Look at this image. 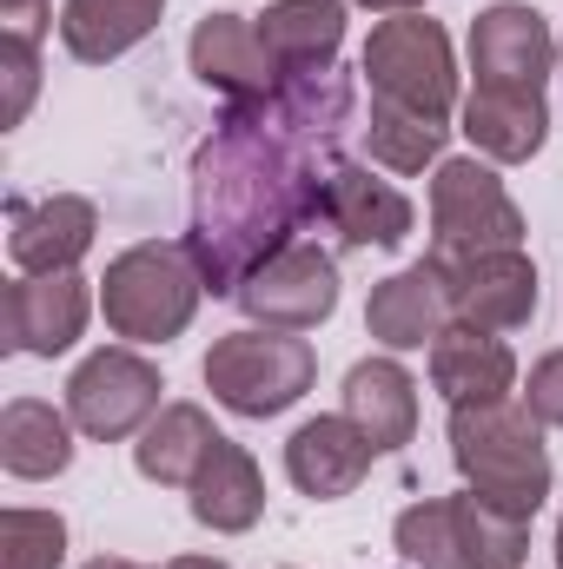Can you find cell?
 <instances>
[{
	"label": "cell",
	"mask_w": 563,
	"mask_h": 569,
	"mask_svg": "<svg viewBox=\"0 0 563 569\" xmlns=\"http://www.w3.org/2000/svg\"><path fill=\"white\" fill-rule=\"evenodd\" d=\"M457 517H464V543H471V563L477 569H524L531 557V523L484 503L477 490H457Z\"/></svg>",
	"instance_id": "4316f807"
},
{
	"label": "cell",
	"mask_w": 563,
	"mask_h": 569,
	"mask_svg": "<svg viewBox=\"0 0 563 569\" xmlns=\"http://www.w3.org/2000/svg\"><path fill=\"white\" fill-rule=\"evenodd\" d=\"M199 298H206V279H199L192 252L172 246V239H140V246H127V252L107 266V279H100L107 331L127 338V345H166V338H179V331L192 325Z\"/></svg>",
	"instance_id": "3957f363"
},
{
	"label": "cell",
	"mask_w": 563,
	"mask_h": 569,
	"mask_svg": "<svg viewBox=\"0 0 563 569\" xmlns=\"http://www.w3.org/2000/svg\"><path fill=\"white\" fill-rule=\"evenodd\" d=\"M186 60L199 73V87H213L226 107H259L279 93V67L259 40V20H246V13H206L186 40Z\"/></svg>",
	"instance_id": "7c38bea8"
},
{
	"label": "cell",
	"mask_w": 563,
	"mask_h": 569,
	"mask_svg": "<svg viewBox=\"0 0 563 569\" xmlns=\"http://www.w3.org/2000/svg\"><path fill=\"white\" fill-rule=\"evenodd\" d=\"M392 543H398V563L405 569H477L471 563V543H464L457 497H424L412 510H398Z\"/></svg>",
	"instance_id": "d4e9b609"
},
{
	"label": "cell",
	"mask_w": 563,
	"mask_h": 569,
	"mask_svg": "<svg viewBox=\"0 0 563 569\" xmlns=\"http://www.w3.org/2000/svg\"><path fill=\"white\" fill-rule=\"evenodd\" d=\"M166 569H233V563H219V557H172Z\"/></svg>",
	"instance_id": "d6a6232c"
},
{
	"label": "cell",
	"mask_w": 563,
	"mask_h": 569,
	"mask_svg": "<svg viewBox=\"0 0 563 569\" xmlns=\"http://www.w3.org/2000/svg\"><path fill=\"white\" fill-rule=\"evenodd\" d=\"M557 67L551 20L531 0H491L471 20V73L477 87H511V93H544Z\"/></svg>",
	"instance_id": "ba28073f"
},
{
	"label": "cell",
	"mask_w": 563,
	"mask_h": 569,
	"mask_svg": "<svg viewBox=\"0 0 563 569\" xmlns=\"http://www.w3.org/2000/svg\"><path fill=\"white\" fill-rule=\"evenodd\" d=\"M73 463V418L40 405V398H13L0 411V470L20 483H47Z\"/></svg>",
	"instance_id": "603a6c76"
},
{
	"label": "cell",
	"mask_w": 563,
	"mask_h": 569,
	"mask_svg": "<svg viewBox=\"0 0 563 569\" xmlns=\"http://www.w3.org/2000/svg\"><path fill=\"white\" fill-rule=\"evenodd\" d=\"M444 120L412 113V107H392V100H372V120H365V152L385 166V172H424L444 159Z\"/></svg>",
	"instance_id": "484cf974"
},
{
	"label": "cell",
	"mask_w": 563,
	"mask_h": 569,
	"mask_svg": "<svg viewBox=\"0 0 563 569\" xmlns=\"http://www.w3.org/2000/svg\"><path fill=\"white\" fill-rule=\"evenodd\" d=\"M431 385L451 405H497L517 385V351L497 331L477 325H444V338L431 345Z\"/></svg>",
	"instance_id": "e0dca14e"
},
{
	"label": "cell",
	"mask_w": 563,
	"mask_h": 569,
	"mask_svg": "<svg viewBox=\"0 0 563 569\" xmlns=\"http://www.w3.org/2000/svg\"><path fill=\"white\" fill-rule=\"evenodd\" d=\"M93 318V291L80 272H20L0 298V345L7 351H27V358H60L80 345Z\"/></svg>",
	"instance_id": "9c48e42d"
},
{
	"label": "cell",
	"mask_w": 563,
	"mask_h": 569,
	"mask_svg": "<svg viewBox=\"0 0 563 569\" xmlns=\"http://www.w3.org/2000/svg\"><path fill=\"white\" fill-rule=\"evenodd\" d=\"M93 232H100L93 199L53 192V199H33V206H13L7 252H13L20 272H73L93 252Z\"/></svg>",
	"instance_id": "2e32d148"
},
{
	"label": "cell",
	"mask_w": 563,
	"mask_h": 569,
	"mask_svg": "<svg viewBox=\"0 0 563 569\" xmlns=\"http://www.w3.org/2000/svg\"><path fill=\"white\" fill-rule=\"evenodd\" d=\"M0 20H7V40L40 47L47 40V20H53V0H0Z\"/></svg>",
	"instance_id": "4dcf8cb0"
},
{
	"label": "cell",
	"mask_w": 563,
	"mask_h": 569,
	"mask_svg": "<svg viewBox=\"0 0 563 569\" xmlns=\"http://www.w3.org/2000/svg\"><path fill=\"white\" fill-rule=\"evenodd\" d=\"M186 490H192V523H206L213 537H246L266 517V477H259L253 450L233 437L213 443V457L199 463V477Z\"/></svg>",
	"instance_id": "ac0fdd59"
},
{
	"label": "cell",
	"mask_w": 563,
	"mask_h": 569,
	"mask_svg": "<svg viewBox=\"0 0 563 569\" xmlns=\"http://www.w3.org/2000/svg\"><path fill=\"white\" fill-rule=\"evenodd\" d=\"M199 378H206L213 405H226L233 418H279V411H292V405L312 391L318 358H312V345L292 338V331L246 325V331L213 338Z\"/></svg>",
	"instance_id": "277c9868"
},
{
	"label": "cell",
	"mask_w": 563,
	"mask_h": 569,
	"mask_svg": "<svg viewBox=\"0 0 563 569\" xmlns=\"http://www.w3.org/2000/svg\"><path fill=\"white\" fill-rule=\"evenodd\" d=\"M259 40L273 53L279 73H312V67H338L345 47V0H273L259 13Z\"/></svg>",
	"instance_id": "44dd1931"
},
{
	"label": "cell",
	"mask_w": 563,
	"mask_h": 569,
	"mask_svg": "<svg viewBox=\"0 0 563 569\" xmlns=\"http://www.w3.org/2000/svg\"><path fill=\"white\" fill-rule=\"evenodd\" d=\"M67 563V523L53 510L13 503L0 517V569H60Z\"/></svg>",
	"instance_id": "83f0119b"
},
{
	"label": "cell",
	"mask_w": 563,
	"mask_h": 569,
	"mask_svg": "<svg viewBox=\"0 0 563 569\" xmlns=\"http://www.w3.org/2000/svg\"><path fill=\"white\" fill-rule=\"evenodd\" d=\"M345 418L385 450H405L418 430V378L398 358H365L345 371Z\"/></svg>",
	"instance_id": "ffe728a7"
},
{
	"label": "cell",
	"mask_w": 563,
	"mask_h": 569,
	"mask_svg": "<svg viewBox=\"0 0 563 569\" xmlns=\"http://www.w3.org/2000/svg\"><path fill=\"white\" fill-rule=\"evenodd\" d=\"M451 291V318L477 331H524L537 318V266L524 252H477V259H431Z\"/></svg>",
	"instance_id": "8fae6325"
},
{
	"label": "cell",
	"mask_w": 563,
	"mask_h": 569,
	"mask_svg": "<svg viewBox=\"0 0 563 569\" xmlns=\"http://www.w3.org/2000/svg\"><path fill=\"white\" fill-rule=\"evenodd\" d=\"M239 305L253 325H273V331H312L338 311V259L318 252V246H285L279 259H266L253 279L239 284Z\"/></svg>",
	"instance_id": "30bf717a"
},
{
	"label": "cell",
	"mask_w": 563,
	"mask_h": 569,
	"mask_svg": "<svg viewBox=\"0 0 563 569\" xmlns=\"http://www.w3.org/2000/svg\"><path fill=\"white\" fill-rule=\"evenodd\" d=\"M365 80H372V100H392V107H412V113H431V120H451V107H457L451 33L431 13L378 20L372 40H365Z\"/></svg>",
	"instance_id": "8992f818"
},
{
	"label": "cell",
	"mask_w": 563,
	"mask_h": 569,
	"mask_svg": "<svg viewBox=\"0 0 563 569\" xmlns=\"http://www.w3.org/2000/svg\"><path fill=\"white\" fill-rule=\"evenodd\" d=\"M219 437L226 430H213V418L199 405H166L140 430V443H134V470H140L146 483H192Z\"/></svg>",
	"instance_id": "cb8c5ba5"
},
{
	"label": "cell",
	"mask_w": 563,
	"mask_h": 569,
	"mask_svg": "<svg viewBox=\"0 0 563 569\" xmlns=\"http://www.w3.org/2000/svg\"><path fill=\"white\" fill-rule=\"evenodd\" d=\"M325 226L338 232V246H378V252H392V246L412 239L418 212H412V199L392 179H378L358 159H338L332 179H325Z\"/></svg>",
	"instance_id": "4fadbf2b"
},
{
	"label": "cell",
	"mask_w": 563,
	"mask_h": 569,
	"mask_svg": "<svg viewBox=\"0 0 563 569\" xmlns=\"http://www.w3.org/2000/svg\"><path fill=\"white\" fill-rule=\"evenodd\" d=\"M524 405L544 430H563V351H544L531 365V385H524Z\"/></svg>",
	"instance_id": "f546056e"
},
{
	"label": "cell",
	"mask_w": 563,
	"mask_h": 569,
	"mask_svg": "<svg viewBox=\"0 0 563 569\" xmlns=\"http://www.w3.org/2000/svg\"><path fill=\"white\" fill-rule=\"evenodd\" d=\"M372 457H378V443L352 425L345 411L305 418V425L285 437V477H292L305 497H318V503L352 497V490L372 477Z\"/></svg>",
	"instance_id": "5bb4252c"
},
{
	"label": "cell",
	"mask_w": 563,
	"mask_h": 569,
	"mask_svg": "<svg viewBox=\"0 0 563 569\" xmlns=\"http://www.w3.org/2000/svg\"><path fill=\"white\" fill-rule=\"evenodd\" d=\"M159 13H166V0H67L60 7V40L80 67H107V60L140 47L159 27Z\"/></svg>",
	"instance_id": "7402d4cb"
},
{
	"label": "cell",
	"mask_w": 563,
	"mask_h": 569,
	"mask_svg": "<svg viewBox=\"0 0 563 569\" xmlns=\"http://www.w3.org/2000/svg\"><path fill=\"white\" fill-rule=\"evenodd\" d=\"M444 325H457V318H451L444 272H437L431 259H418V266H405V272H392V279L372 284L365 331H372L385 351H424V345L444 338Z\"/></svg>",
	"instance_id": "9a60e30c"
},
{
	"label": "cell",
	"mask_w": 563,
	"mask_h": 569,
	"mask_svg": "<svg viewBox=\"0 0 563 569\" xmlns=\"http://www.w3.org/2000/svg\"><path fill=\"white\" fill-rule=\"evenodd\" d=\"M464 140L491 166H524L551 140V107L544 93H511V87H477L464 100Z\"/></svg>",
	"instance_id": "d6986e66"
},
{
	"label": "cell",
	"mask_w": 563,
	"mask_h": 569,
	"mask_svg": "<svg viewBox=\"0 0 563 569\" xmlns=\"http://www.w3.org/2000/svg\"><path fill=\"white\" fill-rule=\"evenodd\" d=\"M332 133L298 120L279 93L259 107H226V120L192 152V232L186 252L213 298H239L266 259L298 246L325 219Z\"/></svg>",
	"instance_id": "6da1fadb"
},
{
	"label": "cell",
	"mask_w": 563,
	"mask_h": 569,
	"mask_svg": "<svg viewBox=\"0 0 563 569\" xmlns=\"http://www.w3.org/2000/svg\"><path fill=\"white\" fill-rule=\"evenodd\" d=\"M557 569H563V523H557Z\"/></svg>",
	"instance_id": "e575fe53"
},
{
	"label": "cell",
	"mask_w": 563,
	"mask_h": 569,
	"mask_svg": "<svg viewBox=\"0 0 563 569\" xmlns=\"http://www.w3.org/2000/svg\"><path fill=\"white\" fill-rule=\"evenodd\" d=\"M87 569H140V563H134V557H93Z\"/></svg>",
	"instance_id": "836d02e7"
},
{
	"label": "cell",
	"mask_w": 563,
	"mask_h": 569,
	"mask_svg": "<svg viewBox=\"0 0 563 569\" xmlns=\"http://www.w3.org/2000/svg\"><path fill=\"white\" fill-rule=\"evenodd\" d=\"M0 80H7V100H0V127H20L33 93H40V47L27 40H7L0 33Z\"/></svg>",
	"instance_id": "f1b7e54d"
},
{
	"label": "cell",
	"mask_w": 563,
	"mask_h": 569,
	"mask_svg": "<svg viewBox=\"0 0 563 569\" xmlns=\"http://www.w3.org/2000/svg\"><path fill=\"white\" fill-rule=\"evenodd\" d=\"M358 7H372V13H418L424 0H358Z\"/></svg>",
	"instance_id": "1f68e13d"
},
{
	"label": "cell",
	"mask_w": 563,
	"mask_h": 569,
	"mask_svg": "<svg viewBox=\"0 0 563 569\" xmlns=\"http://www.w3.org/2000/svg\"><path fill=\"white\" fill-rule=\"evenodd\" d=\"M524 252V212L504 192L491 159H437L431 166V259Z\"/></svg>",
	"instance_id": "5b68a950"
},
{
	"label": "cell",
	"mask_w": 563,
	"mask_h": 569,
	"mask_svg": "<svg viewBox=\"0 0 563 569\" xmlns=\"http://www.w3.org/2000/svg\"><path fill=\"white\" fill-rule=\"evenodd\" d=\"M557 53H563V47H557Z\"/></svg>",
	"instance_id": "d590c367"
},
{
	"label": "cell",
	"mask_w": 563,
	"mask_h": 569,
	"mask_svg": "<svg viewBox=\"0 0 563 569\" xmlns=\"http://www.w3.org/2000/svg\"><path fill=\"white\" fill-rule=\"evenodd\" d=\"M451 463L464 477V490H477L484 503L511 510V517H537L551 497V450L544 425L531 418L524 398H497V405H451Z\"/></svg>",
	"instance_id": "7a4b0ae2"
},
{
	"label": "cell",
	"mask_w": 563,
	"mask_h": 569,
	"mask_svg": "<svg viewBox=\"0 0 563 569\" xmlns=\"http://www.w3.org/2000/svg\"><path fill=\"white\" fill-rule=\"evenodd\" d=\"M159 365L127 351V345H107L93 351L73 378H67V418L80 437L93 443H120V437H140L166 405H159Z\"/></svg>",
	"instance_id": "52a82bcc"
}]
</instances>
